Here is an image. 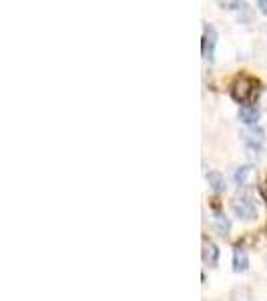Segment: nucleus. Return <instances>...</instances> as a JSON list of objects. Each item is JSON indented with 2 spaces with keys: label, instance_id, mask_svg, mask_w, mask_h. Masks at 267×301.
<instances>
[{
  "label": "nucleus",
  "instance_id": "obj_1",
  "mask_svg": "<svg viewBox=\"0 0 267 301\" xmlns=\"http://www.w3.org/2000/svg\"><path fill=\"white\" fill-rule=\"evenodd\" d=\"M231 209L233 213L243 219V221H251L257 217V207H255V201L251 199L249 193H243V195H237L235 199L231 201Z\"/></svg>",
  "mask_w": 267,
  "mask_h": 301
},
{
  "label": "nucleus",
  "instance_id": "obj_2",
  "mask_svg": "<svg viewBox=\"0 0 267 301\" xmlns=\"http://www.w3.org/2000/svg\"><path fill=\"white\" fill-rule=\"evenodd\" d=\"M255 81L253 79H247V77H241L233 83V89H231V97L237 100V102H249V100L255 97L257 89H255Z\"/></svg>",
  "mask_w": 267,
  "mask_h": 301
},
{
  "label": "nucleus",
  "instance_id": "obj_3",
  "mask_svg": "<svg viewBox=\"0 0 267 301\" xmlns=\"http://www.w3.org/2000/svg\"><path fill=\"white\" fill-rule=\"evenodd\" d=\"M215 45H217V32L213 26H205V36H203V58H207L209 62L215 56Z\"/></svg>",
  "mask_w": 267,
  "mask_h": 301
},
{
  "label": "nucleus",
  "instance_id": "obj_4",
  "mask_svg": "<svg viewBox=\"0 0 267 301\" xmlns=\"http://www.w3.org/2000/svg\"><path fill=\"white\" fill-rule=\"evenodd\" d=\"M237 117H239V121L245 123V125H255V123L259 121V117H261V110H259V106H255V104H243V106L239 108Z\"/></svg>",
  "mask_w": 267,
  "mask_h": 301
},
{
  "label": "nucleus",
  "instance_id": "obj_5",
  "mask_svg": "<svg viewBox=\"0 0 267 301\" xmlns=\"http://www.w3.org/2000/svg\"><path fill=\"white\" fill-rule=\"evenodd\" d=\"M241 137H243V141H245L249 147H253V149L261 147L263 141H265V133H263V129H247V131H243Z\"/></svg>",
  "mask_w": 267,
  "mask_h": 301
},
{
  "label": "nucleus",
  "instance_id": "obj_6",
  "mask_svg": "<svg viewBox=\"0 0 267 301\" xmlns=\"http://www.w3.org/2000/svg\"><path fill=\"white\" fill-rule=\"evenodd\" d=\"M217 257H219V249L215 247L213 241H209L207 237L203 239V261L207 265H215L217 263Z\"/></svg>",
  "mask_w": 267,
  "mask_h": 301
},
{
  "label": "nucleus",
  "instance_id": "obj_7",
  "mask_svg": "<svg viewBox=\"0 0 267 301\" xmlns=\"http://www.w3.org/2000/svg\"><path fill=\"white\" fill-rule=\"evenodd\" d=\"M233 269L237 273L247 269V255H245V251L241 247H235V251H233Z\"/></svg>",
  "mask_w": 267,
  "mask_h": 301
},
{
  "label": "nucleus",
  "instance_id": "obj_8",
  "mask_svg": "<svg viewBox=\"0 0 267 301\" xmlns=\"http://www.w3.org/2000/svg\"><path fill=\"white\" fill-rule=\"evenodd\" d=\"M207 181H209V185H211V189H213L215 193H221V191H225V179L221 177V173H209L207 175Z\"/></svg>",
  "mask_w": 267,
  "mask_h": 301
},
{
  "label": "nucleus",
  "instance_id": "obj_9",
  "mask_svg": "<svg viewBox=\"0 0 267 301\" xmlns=\"http://www.w3.org/2000/svg\"><path fill=\"white\" fill-rule=\"evenodd\" d=\"M251 171H253V167L251 165H243V167H239L237 171H235V183L237 185H245L247 183V179H249V175H251Z\"/></svg>",
  "mask_w": 267,
  "mask_h": 301
},
{
  "label": "nucleus",
  "instance_id": "obj_10",
  "mask_svg": "<svg viewBox=\"0 0 267 301\" xmlns=\"http://www.w3.org/2000/svg\"><path fill=\"white\" fill-rule=\"evenodd\" d=\"M215 227H217L219 233H227V231L231 229V223H229V219H227L223 213H217V217H215Z\"/></svg>",
  "mask_w": 267,
  "mask_h": 301
},
{
  "label": "nucleus",
  "instance_id": "obj_11",
  "mask_svg": "<svg viewBox=\"0 0 267 301\" xmlns=\"http://www.w3.org/2000/svg\"><path fill=\"white\" fill-rule=\"evenodd\" d=\"M249 20H251V8L245 4L241 8V12H239V22H249Z\"/></svg>",
  "mask_w": 267,
  "mask_h": 301
},
{
  "label": "nucleus",
  "instance_id": "obj_12",
  "mask_svg": "<svg viewBox=\"0 0 267 301\" xmlns=\"http://www.w3.org/2000/svg\"><path fill=\"white\" fill-rule=\"evenodd\" d=\"M221 6H223V8H225V6H227V8H243L245 4H241V2H221Z\"/></svg>",
  "mask_w": 267,
  "mask_h": 301
},
{
  "label": "nucleus",
  "instance_id": "obj_13",
  "mask_svg": "<svg viewBox=\"0 0 267 301\" xmlns=\"http://www.w3.org/2000/svg\"><path fill=\"white\" fill-rule=\"evenodd\" d=\"M257 6H259V10H261L263 14H267V0H259Z\"/></svg>",
  "mask_w": 267,
  "mask_h": 301
},
{
  "label": "nucleus",
  "instance_id": "obj_14",
  "mask_svg": "<svg viewBox=\"0 0 267 301\" xmlns=\"http://www.w3.org/2000/svg\"><path fill=\"white\" fill-rule=\"evenodd\" d=\"M265 193H267V183H265Z\"/></svg>",
  "mask_w": 267,
  "mask_h": 301
}]
</instances>
